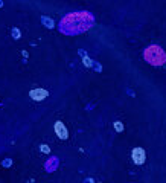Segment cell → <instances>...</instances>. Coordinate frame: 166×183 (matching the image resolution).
<instances>
[{
	"instance_id": "6da1fadb",
	"label": "cell",
	"mask_w": 166,
	"mask_h": 183,
	"mask_svg": "<svg viewBox=\"0 0 166 183\" xmlns=\"http://www.w3.org/2000/svg\"><path fill=\"white\" fill-rule=\"evenodd\" d=\"M131 157L134 160L136 165H143L145 163V151L142 148H134L131 153Z\"/></svg>"
},
{
	"instance_id": "7a4b0ae2",
	"label": "cell",
	"mask_w": 166,
	"mask_h": 183,
	"mask_svg": "<svg viewBox=\"0 0 166 183\" xmlns=\"http://www.w3.org/2000/svg\"><path fill=\"white\" fill-rule=\"evenodd\" d=\"M31 98L32 99H35V101H41V99H44L49 96V92L44 90V89H35V90H31Z\"/></svg>"
},
{
	"instance_id": "3957f363",
	"label": "cell",
	"mask_w": 166,
	"mask_h": 183,
	"mask_svg": "<svg viewBox=\"0 0 166 183\" xmlns=\"http://www.w3.org/2000/svg\"><path fill=\"white\" fill-rule=\"evenodd\" d=\"M55 133L58 134V137H60V139H67V137H69L67 128L64 127L63 122H56V124H55Z\"/></svg>"
},
{
	"instance_id": "277c9868",
	"label": "cell",
	"mask_w": 166,
	"mask_h": 183,
	"mask_svg": "<svg viewBox=\"0 0 166 183\" xmlns=\"http://www.w3.org/2000/svg\"><path fill=\"white\" fill-rule=\"evenodd\" d=\"M43 23H44L47 28H53V21L49 17H43Z\"/></svg>"
},
{
	"instance_id": "5b68a950",
	"label": "cell",
	"mask_w": 166,
	"mask_h": 183,
	"mask_svg": "<svg viewBox=\"0 0 166 183\" xmlns=\"http://www.w3.org/2000/svg\"><path fill=\"white\" fill-rule=\"evenodd\" d=\"M114 128H116L117 131H122V130H124V128H122V124H120V122H114Z\"/></svg>"
},
{
	"instance_id": "8992f818",
	"label": "cell",
	"mask_w": 166,
	"mask_h": 183,
	"mask_svg": "<svg viewBox=\"0 0 166 183\" xmlns=\"http://www.w3.org/2000/svg\"><path fill=\"white\" fill-rule=\"evenodd\" d=\"M84 64H85V66H92V61H90L88 58L85 57V58H84Z\"/></svg>"
},
{
	"instance_id": "52a82bcc",
	"label": "cell",
	"mask_w": 166,
	"mask_h": 183,
	"mask_svg": "<svg viewBox=\"0 0 166 183\" xmlns=\"http://www.w3.org/2000/svg\"><path fill=\"white\" fill-rule=\"evenodd\" d=\"M41 151H44V153H49V147H46V145H41Z\"/></svg>"
},
{
	"instance_id": "ba28073f",
	"label": "cell",
	"mask_w": 166,
	"mask_h": 183,
	"mask_svg": "<svg viewBox=\"0 0 166 183\" xmlns=\"http://www.w3.org/2000/svg\"><path fill=\"white\" fill-rule=\"evenodd\" d=\"M12 31H14V37H15V38H18V32H17L18 29H12Z\"/></svg>"
}]
</instances>
